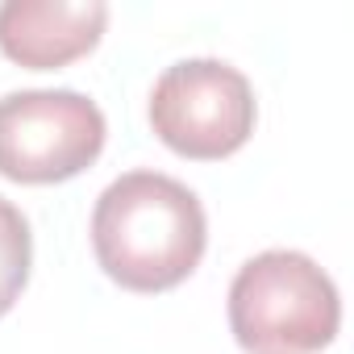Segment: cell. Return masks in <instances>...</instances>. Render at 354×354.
I'll return each instance as SVG.
<instances>
[{"label": "cell", "instance_id": "cell-1", "mask_svg": "<svg viewBox=\"0 0 354 354\" xmlns=\"http://www.w3.org/2000/svg\"><path fill=\"white\" fill-rule=\"evenodd\" d=\"M209 221L201 196L162 171H125L92 209V250L104 275L129 292H171L205 259Z\"/></svg>", "mask_w": 354, "mask_h": 354}, {"label": "cell", "instance_id": "cell-2", "mask_svg": "<svg viewBox=\"0 0 354 354\" xmlns=\"http://www.w3.org/2000/svg\"><path fill=\"white\" fill-rule=\"evenodd\" d=\"M337 325V288L300 250H263L230 283V329L246 354H317Z\"/></svg>", "mask_w": 354, "mask_h": 354}, {"label": "cell", "instance_id": "cell-3", "mask_svg": "<svg viewBox=\"0 0 354 354\" xmlns=\"http://www.w3.org/2000/svg\"><path fill=\"white\" fill-rule=\"evenodd\" d=\"M109 125L96 100L71 88L0 96V175L13 184H63L104 150Z\"/></svg>", "mask_w": 354, "mask_h": 354}, {"label": "cell", "instance_id": "cell-4", "mask_svg": "<svg viewBox=\"0 0 354 354\" xmlns=\"http://www.w3.org/2000/svg\"><path fill=\"white\" fill-rule=\"evenodd\" d=\"M254 88L221 59L171 63L150 92V125L158 142L184 158L217 162L242 150L254 133Z\"/></svg>", "mask_w": 354, "mask_h": 354}, {"label": "cell", "instance_id": "cell-5", "mask_svg": "<svg viewBox=\"0 0 354 354\" xmlns=\"http://www.w3.org/2000/svg\"><path fill=\"white\" fill-rule=\"evenodd\" d=\"M109 26L100 0H5L0 5V55L30 71H55L96 50Z\"/></svg>", "mask_w": 354, "mask_h": 354}, {"label": "cell", "instance_id": "cell-6", "mask_svg": "<svg viewBox=\"0 0 354 354\" xmlns=\"http://www.w3.org/2000/svg\"><path fill=\"white\" fill-rule=\"evenodd\" d=\"M30 267H34L30 221L13 201L0 196V317L21 300V292L30 283Z\"/></svg>", "mask_w": 354, "mask_h": 354}]
</instances>
